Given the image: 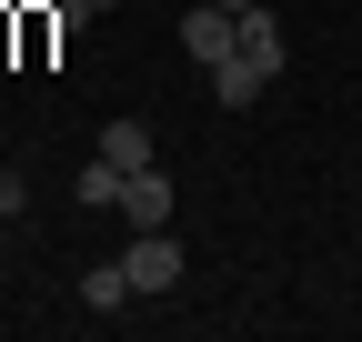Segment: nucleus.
Wrapping results in <instances>:
<instances>
[{
    "label": "nucleus",
    "mask_w": 362,
    "mask_h": 342,
    "mask_svg": "<svg viewBox=\"0 0 362 342\" xmlns=\"http://www.w3.org/2000/svg\"><path fill=\"white\" fill-rule=\"evenodd\" d=\"M101 11H121V0H90V20H101Z\"/></svg>",
    "instance_id": "10"
},
{
    "label": "nucleus",
    "mask_w": 362,
    "mask_h": 342,
    "mask_svg": "<svg viewBox=\"0 0 362 342\" xmlns=\"http://www.w3.org/2000/svg\"><path fill=\"white\" fill-rule=\"evenodd\" d=\"M131 302H141V292H131L121 262H90V272H81V312H131Z\"/></svg>",
    "instance_id": "5"
},
{
    "label": "nucleus",
    "mask_w": 362,
    "mask_h": 342,
    "mask_svg": "<svg viewBox=\"0 0 362 342\" xmlns=\"http://www.w3.org/2000/svg\"><path fill=\"white\" fill-rule=\"evenodd\" d=\"M21 201H30V171H21V161H0V222H11Z\"/></svg>",
    "instance_id": "9"
},
{
    "label": "nucleus",
    "mask_w": 362,
    "mask_h": 342,
    "mask_svg": "<svg viewBox=\"0 0 362 342\" xmlns=\"http://www.w3.org/2000/svg\"><path fill=\"white\" fill-rule=\"evenodd\" d=\"M90 151L121 161V171H141V161H151V131H141V121H101V141H90Z\"/></svg>",
    "instance_id": "7"
},
{
    "label": "nucleus",
    "mask_w": 362,
    "mask_h": 342,
    "mask_svg": "<svg viewBox=\"0 0 362 342\" xmlns=\"http://www.w3.org/2000/svg\"><path fill=\"white\" fill-rule=\"evenodd\" d=\"M232 61H252L262 81H272V71H282V20H272V11H262V0H252V11H242V51H232Z\"/></svg>",
    "instance_id": "4"
},
{
    "label": "nucleus",
    "mask_w": 362,
    "mask_h": 342,
    "mask_svg": "<svg viewBox=\"0 0 362 342\" xmlns=\"http://www.w3.org/2000/svg\"><path fill=\"white\" fill-rule=\"evenodd\" d=\"M171 201H181V191H171V171L141 161V171L121 182V232H161V222H171Z\"/></svg>",
    "instance_id": "3"
},
{
    "label": "nucleus",
    "mask_w": 362,
    "mask_h": 342,
    "mask_svg": "<svg viewBox=\"0 0 362 342\" xmlns=\"http://www.w3.org/2000/svg\"><path fill=\"white\" fill-rule=\"evenodd\" d=\"M211 101H221V111H252V101H262V71H252V61H221V71H211Z\"/></svg>",
    "instance_id": "8"
},
{
    "label": "nucleus",
    "mask_w": 362,
    "mask_h": 342,
    "mask_svg": "<svg viewBox=\"0 0 362 342\" xmlns=\"http://www.w3.org/2000/svg\"><path fill=\"white\" fill-rule=\"evenodd\" d=\"M181 51H192L202 71H221L242 51V11H221V0H202V11H181Z\"/></svg>",
    "instance_id": "2"
},
{
    "label": "nucleus",
    "mask_w": 362,
    "mask_h": 342,
    "mask_svg": "<svg viewBox=\"0 0 362 342\" xmlns=\"http://www.w3.org/2000/svg\"><path fill=\"white\" fill-rule=\"evenodd\" d=\"M121 182H131V171L90 151V161H81V182H71V201H81V211H121Z\"/></svg>",
    "instance_id": "6"
},
{
    "label": "nucleus",
    "mask_w": 362,
    "mask_h": 342,
    "mask_svg": "<svg viewBox=\"0 0 362 342\" xmlns=\"http://www.w3.org/2000/svg\"><path fill=\"white\" fill-rule=\"evenodd\" d=\"M121 272H131V292H171L181 272H192V252H181V242H171V222H161V232H131Z\"/></svg>",
    "instance_id": "1"
},
{
    "label": "nucleus",
    "mask_w": 362,
    "mask_h": 342,
    "mask_svg": "<svg viewBox=\"0 0 362 342\" xmlns=\"http://www.w3.org/2000/svg\"><path fill=\"white\" fill-rule=\"evenodd\" d=\"M221 11H252V0H221Z\"/></svg>",
    "instance_id": "11"
}]
</instances>
